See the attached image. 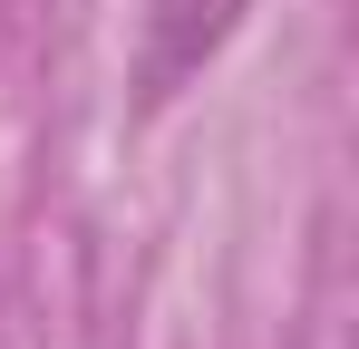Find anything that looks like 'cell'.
Segmentation results:
<instances>
[{
  "label": "cell",
  "mask_w": 359,
  "mask_h": 349,
  "mask_svg": "<svg viewBox=\"0 0 359 349\" xmlns=\"http://www.w3.org/2000/svg\"><path fill=\"white\" fill-rule=\"evenodd\" d=\"M252 0H146V49H136V107H165L204 58L243 29Z\"/></svg>",
  "instance_id": "obj_1"
}]
</instances>
